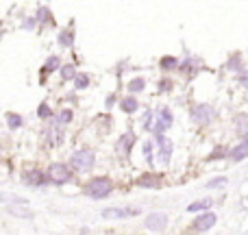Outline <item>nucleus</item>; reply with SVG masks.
I'll return each mask as SVG.
<instances>
[{"label":"nucleus","mask_w":248,"mask_h":235,"mask_svg":"<svg viewBox=\"0 0 248 235\" xmlns=\"http://www.w3.org/2000/svg\"><path fill=\"white\" fill-rule=\"evenodd\" d=\"M155 140H157V146H159V159H161V163H170V155H172V141L168 140L166 135H155Z\"/></svg>","instance_id":"nucleus-8"},{"label":"nucleus","mask_w":248,"mask_h":235,"mask_svg":"<svg viewBox=\"0 0 248 235\" xmlns=\"http://www.w3.org/2000/svg\"><path fill=\"white\" fill-rule=\"evenodd\" d=\"M111 181L105 179V176H98V179H92L90 183L85 185V194L92 198H105L111 194Z\"/></svg>","instance_id":"nucleus-1"},{"label":"nucleus","mask_w":248,"mask_h":235,"mask_svg":"<svg viewBox=\"0 0 248 235\" xmlns=\"http://www.w3.org/2000/svg\"><path fill=\"white\" fill-rule=\"evenodd\" d=\"M96 157H94V150H77V153L70 157V163H72V168H77V170H90L92 166H94Z\"/></svg>","instance_id":"nucleus-2"},{"label":"nucleus","mask_w":248,"mask_h":235,"mask_svg":"<svg viewBox=\"0 0 248 235\" xmlns=\"http://www.w3.org/2000/svg\"><path fill=\"white\" fill-rule=\"evenodd\" d=\"M46 179H48V176L42 174L39 170H29V172L24 174V183L29 185V188H39V185L46 183Z\"/></svg>","instance_id":"nucleus-11"},{"label":"nucleus","mask_w":248,"mask_h":235,"mask_svg":"<svg viewBox=\"0 0 248 235\" xmlns=\"http://www.w3.org/2000/svg\"><path fill=\"white\" fill-rule=\"evenodd\" d=\"M46 20H50V13H48L46 7H39L37 9V22H46Z\"/></svg>","instance_id":"nucleus-28"},{"label":"nucleus","mask_w":248,"mask_h":235,"mask_svg":"<svg viewBox=\"0 0 248 235\" xmlns=\"http://www.w3.org/2000/svg\"><path fill=\"white\" fill-rule=\"evenodd\" d=\"M61 77H63V81L77 78V74H74V65H63V70H61Z\"/></svg>","instance_id":"nucleus-27"},{"label":"nucleus","mask_w":248,"mask_h":235,"mask_svg":"<svg viewBox=\"0 0 248 235\" xmlns=\"http://www.w3.org/2000/svg\"><path fill=\"white\" fill-rule=\"evenodd\" d=\"M144 157L148 163H153V146L150 144H144Z\"/></svg>","instance_id":"nucleus-30"},{"label":"nucleus","mask_w":248,"mask_h":235,"mask_svg":"<svg viewBox=\"0 0 248 235\" xmlns=\"http://www.w3.org/2000/svg\"><path fill=\"white\" fill-rule=\"evenodd\" d=\"M235 128H237V133H240V135H248V116H237Z\"/></svg>","instance_id":"nucleus-18"},{"label":"nucleus","mask_w":248,"mask_h":235,"mask_svg":"<svg viewBox=\"0 0 248 235\" xmlns=\"http://www.w3.org/2000/svg\"><path fill=\"white\" fill-rule=\"evenodd\" d=\"M144 87H146V81H144V78H133V81L128 83V90H131V92H141Z\"/></svg>","instance_id":"nucleus-24"},{"label":"nucleus","mask_w":248,"mask_h":235,"mask_svg":"<svg viewBox=\"0 0 248 235\" xmlns=\"http://www.w3.org/2000/svg\"><path fill=\"white\" fill-rule=\"evenodd\" d=\"M120 107H122V111L133 113V111H137V100L135 98H122L120 100Z\"/></svg>","instance_id":"nucleus-17"},{"label":"nucleus","mask_w":248,"mask_h":235,"mask_svg":"<svg viewBox=\"0 0 248 235\" xmlns=\"http://www.w3.org/2000/svg\"><path fill=\"white\" fill-rule=\"evenodd\" d=\"M37 113H39V118H50V116H52V113H50V107H48L46 103H42V105H39Z\"/></svg>","instance_id":"nucleus-29"},{"label":"nucleus","mask_w":248,"mask_h":235,"mask_svg":"<svg viewBox=\"0 0 248 235\" xmlns=\"http://www.w3.org/2000/svg\"><path fill=\"white\" fill-rule=\"evenodd\" d=\"M74 85H77V90H85V87L90 85V77H87V74H78V77L74 78Z\"/></svg>","instance_id":"nucleus-23"},{"label":"nucleus","mask_w":248,"mask_h":235,"mask_svg":"<svg viewBox=\"0 0 248 235\" xmlns=\"http://www.w3.org/2000/svg\"><path fill=\"white\" fill-rule=\"evenodd\" d=\"M35 24H37V17H29V20L24 22V29L31 31V26H35Z\"/></svg>","instance_id":"nucleus-32"},{"label":"nucleus","mask_w":248,"mask_h":235,"mask_svg":"<svg viewBox=\"0 0 248 235\" xmlns=\"http://www.w3.org/2000/svg\"><path fill=\"white\" fill-rule=\"evenodd\" d=\"M216 220H218L216 214H209V211L202 214V216H198V220L194 222V231H209V229L216 224Z\"/></svg>","instance_id":"nucleus-10"},{"label":"nucleus","mask_w":248,"mask_h":235,"mask_svg":"<svg viewBox=\"0 0 248 235\" xmlns=\"http://www.w3.org/2000/svg\"><path fill=\"white\" fill-rule=\"evenodd\" d=\"M144 224L150 231H163V229L168 227V216L163 214V211H155V214H150L148 218L144 220Z\"/></svg>","instance_id":"nucleus-7"},{"label":"nucleus","mask_w":248,"mask_h":235,"mask_svg":"<svg viewBox=\"0 0 248 235\" xmlns=\"http://www.w3.org/2000/svg\"><path fill=\"white\" fill-rule=\"evenodd\" d=\"M179 65V61L174 59V57H163L161 59V68L163 70H172V68H176Z\"/></svg>","instance_id":"nucleus-26"},{"label":"nucleus","mask_w":248,"mask_h":235,"mask_svg":"<svg viewBox=\"0 0 248 235\" xmlns=\"http://www.w3.org/2000/svg\"><path fill=\"white\" fill-rule=\"evenodd\" d=\"M7 124H9L11 131H16V128L22 126V118L17 116V113H7Z\"/></svg>","instance_id":"nucleus-19"},{"label":"nucleus","mask_w":248,"mask_h":235,"mask_svg":"<svg viewBox=\"0 0 248 235\" xmlns=\"http://www.w3.org/2000/svg\"><path fill=\"white\" fill-rule=\"evenodd\" d=\"M140 214V209L135 207H111V209H103V218L113 220V218H133V216Z\"/></svg>","instance_id":"nucleus-5"},{"label":"nucleus","mask_w":248,"mask_h":235,"mask_svg":"<svg viewBox=\"0 0 248 235\" xmlns=\"http://www.w3.org/2000/svg\"><path fill=\"white\" fill-rule=\"evenodd\" d=\"M240 83H242V85H244L246 90H248V70H246V72H242V77H240Z\"/></svg>","instance_id":"nucleus-33"},{"label":"nucleus","mask_w":248,"mask_h":235,"mask_svg":"<svg viewBox=\"0 0 248 235\" xmlns=\"http://www.w3.org/2000/svg\"><path fill=\"white\" fill-rule=\"evenodd\" d=\"M170 87V83H168V78H163V83H161V90H168Z\"/></svg>","instance_id":"nucleus-34"},{"label":"nucleus","mask_w":248,"mask_h":235,"mask_svg":"<svg viewBox=\"0 0 248 235\" xmlns=\"http://www.w3.org/2000/svg\"><path fill=\"white\" fill-rule=\"evenodd\" d=\"M229 68H231V70H240L242 68V65H240V57H233V59L229 61Z\"/></svg>","instance_id":"nucleus-31"},{"label":"nucleus","mask_w":248,"mask_h":235,"mask_svg":"<svg viewBox=\"0 0 248 235\" xmlns=\"http://www.w3.org/2000/svg\"><path fill=\"white\" fill-rule=\"evenodd\" d=\"M61 140H63V135H61V131H57V128H50V131H48V141H50V144H61Z\"/></svg>","instance_id":"nucleus-22"},{"label":"nucleus","mask_w":248,"mask_h":235,"mask_svg":"<svg viewBox=\"0 0 248 235\" xmlns=\"http://www.w3.org/2000/svg\"><path fill=\"white\" fill-rule=\"evenodd\" d=\"M172 122H174V118H172V113H170V109L168 107H161L157 111V116H155V126H153V133L155 135H161L166 128H170L172 126Z\"/></svg>","instance_id":"nucleus-3"},{"label":"nucleus","mask_w":248,"mask_h":235,"mask_svg":"<svg viewBox=\"0 0 248 235\" xmlns=\"http://www.w3.org/2000/svg\"><path fill=\"white\" fill-rule=\"evenodd\" d=\"M133 144H135V135H133V133H124L120 140H118L116 150H118V153H122V155H126L128 150H131Z\"/></svg>","instance_id":"nucleus-12"},{"label":"nucleus","mask_w":248,"mask_h":235,"mask_svg":"<svg viewBox=\"0 0 248 235\" xmlns=\"http://www.w3.org/2000/svg\"><path fill=\"white\" fill-rule=\"evenodd\" d=\"M70 176H72V174H70V170L63 166V163H52V166L48 168V179H50L55 185L68 183Z\"/></svg>","instance_id":"nucleus-4"},{"label":"nucleus","mask_w":248,"mask_h":235,"mask_svg":"<svg viewBox=\"0 0 248 235\" xmlns=\"http://www.w3.org/2000/svg\"><path fill=\"white\" fill-rule=\"evenodd\" d=\"M211 205H214L211 201H198V203H192V205L187 207V211H189V214H196V211H205V209H209Z\"/></svg>","instance_id":"nucleus-16"},{"label":"nucleus","mask_w":248,"mask_h":235,"mask_svg":"<svg viewBox=\"0 0 248 235\" xmlns=\"http://www.w3.org/2000/svg\"><path fill=\"white\" fill-rule=\"evenodd\" d=\"M57 68H59V57H50V59L46 61V65H44V70H42V72H44V74H48V72H55Z\"/></svg>","instance_id":"nucleus-20"},{"label":"nucleus","mask_w":248,"mask_h":235,"mask_svg":"<svg viewBox=\"0 0 248 235\" xmlns=\"http://www.w3.org/2000/svg\"><path fill=\"white\" fill-rule=\"evenodd\" d=\"M70 120H72V111H70V109H63V111L57 116L55 122H57V124H68Z\"/></svg>","instance_id":"nucleus-25"},{"label":"nucleus","mask_w":248,"mask_h":235,"mask_svg":"<svg viewBox=\"0 0 248 235\" xmlns=\"http://www.w3.org/2000/svg\"><path fill=\"white\" fill-rule=\"evenodd\" d=\"M229 157L233 159V161H242V159L248 157V140H244L240 146H235V148L229 153Z\"/></svg>","instance_id":"nucleus-13"},{"label":"nucleus","mask_w":248,"mask_h":235,"mask_svg":"<svg viewBox=\"0 0 248 235\" xmlns=\"http://www.w3.org/2000/svg\"><path fill=\"white\" fill-rule=\"evenodd\" d=\"M7 211H9L11 216H20V218H31V216H33V214H31V209H29L26 205H9Z\"/></svg>","instance_id":"nucleus-14"},{"label":"nucleus","mask_w":248,"mask_h":235,"mask_svg":"<svg viewBox=\"0 0 248 235\" xmlns=\"http://www.w3.org/2000/svg\"><path fill=\"white\" fill-rule=\"evenodd\" d=\"M214 107L211 105H196V107L192 109V120L198 124H207L214 120Z\"/></svg>","instance_id":"nucleus-6"},{"label":"nucleus","mask_w":248,"mask_h":235,"mask_svg":"<svg viewBox=\"0 0 248 235\" xmlns=\"http://www.w3.org/2000/svg\"><path fill=\"white\" fill-rule=\"evenodd\" d=\"M59 42H61V46H65V48H70L74 44V35L70 33V31H63V33L59 35Z\"/></svg>","instance_id":"nucleus-21"},{"label":"nucleus","mask_w":248,"mask_h":235,"mask_svg":"<svg viewBox=\"0 0 248 235\" xmlns=\"http://www.w3.org/2000/svg\"><path fill=\"white\" fill-rule=\"evenodd\" d=\"M161 174H155V172H148V174H141L137 179V188H161Z\"/></svg>","instance_id":"nucleus-9"},{"label":"nucleus","mask_w":248,"mask_h":235,"mask_svg":"<svg viewBox=\"0 0 248 235\" xmlns=\"http://www.w3.org/2000/svg\"><path fill=\"white\" fill-rule=\"evenodd\" d=\"M227 183H229L227 176H216V179H209V181H207L205 188H207V189H220L222 185H227Z\"/></svg>","instance_id":"nucleus-15"}]
</instances>
